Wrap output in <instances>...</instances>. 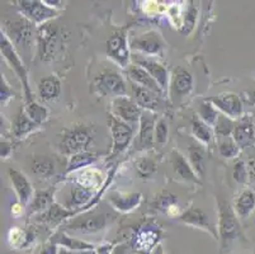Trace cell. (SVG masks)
Wrapping results in <instances>:
<instances>
[{"instance_id":"4316f807","label":"cell","mask_w":255,"mask_h":254,"mask_svg":"<svg viewBox=\"0 0 255 254\" xmlns=\"http://www.w3.org/2000/svg\"><path fill=\"white\" fill-rule=\"evenodd\" d=\"M39 125H37L34 121H32L28 116L25 115V112L22 108L19 111V113L17 115V117H15V120L13 121L11 132H13V136L17 137V139H23L27 135L36 131Z\"/></svg>"},{"instance_id":"cb8c5ba5","label":"cell","mask_w":255,"mask_h":254,"mask_svg":"<svg viewBox=\"0 0 255 254\" xmlns=\"http://www.w3.org/2000/svg\"><path fill=\"white\" fill-rule=\"evenodd\" d=\"M37 90H38L41 101L52 102L57 99V97L61 93V81L56 75L45 76L38 81Z\"/></svg>"},{"instance_id":"f546056e","label":"cell","mask_w":255,"mask_h":254,"mask_svg":"<svg viewBox=\"0 0 255 254\" xmlns=\"http://www.w3.org/2000/svg\"><path fill=\"white\" fill-rule=\"evenodd\" d=\"M52 243L57 244V246H62L66 249H70V251H92L94 249V246L89 243H85L83 241H79V239H73V238L68 237L66 233H57V234L53 235L51 238Z\"/></svg>"},{"instance_id":"d6986e66","label":"cell","mask_w":255,"mask_h":254,"mask_svg":"<svg viewBox=\"0 0 255 254\" xmlns=\"http://www.w3.org/2000/svg\"><path fill=\"white\" fill-rule=\"evenodd\" d=\"M170 164L173 167L174 173L177 174L178 178L182 179L184 182H191V183H196L199 185V177L194 172L192 165L189 164L187 159L184 158L182 153L178 150H173L170 153Z\"/></svg>"},{"instance_id":"4dcf8cb0","label":"cell","mask_w":255,"mask_h":254,"mask_svg":"<svg viewBox=\"0 0 255 254\" xmlns=\"http://www.w3.org/2000/svg\"><path fill=\"white\" fill-rule=\"evenodd\" d=\"M74 215V211H68V209H64L60 205L53 204L48 210H46L42 215L39 216V220L48 224L51 227H56L57 224L61 223L64 219H68L69 216Z\"/></svg>"},{"instance_id":"9c48e42d","label":"cell","mask_w":255,"mask_h":254,"mask_svg":"<svg viewBox=\"0 0 255 254\" xmlns=\"http://www.w3.org/2000/svg\"><path fill=\"white\" fill-rule=\"evenodd\" d=\"M112 106V115L118 120L124 121L128 125L140 123L142 109L136 104V102L131 97H117L111 103Z\"/></svg>"},{"instance_id":"8992f818","label":"cell","mask_w":255,"mask_h":254,"mask_svg":"<svg viewBox=\"0 0 255 254\" xmlns=\"http://www.w3.org/2000/svg\"><path fill=\"white\" fill-rule=\"evenodd\" d=\"M94 88L98 94L104 95H113L115 98L125 97L127 94V87L124 78L116 70L107 69L103 70L102 73L94 79Z\"/></svg>"},{"instance_id":"44dd1931","label":"cell","mask_w":255,"mask_h":254,"mask_svg":"<svg viewBox=\"0 0 255 254\" xmlns=\"http://www.w3.org/2000/svg\"><path fill=\"white\" fill-rule=\"evenodd\" d=\"M126 74L132 83L137 84V85H140V87L147 88V89L152 90V92L161 95V97L164 95V90L160 88L157 81L155 80V79L152 78V76L150 75V74L143 69V67L138 66V65L136 64H132L126 69Z\"/></svg>"},{"instance_id":"681fc988","label":"cell","mask_w":255,"mask_h":254,"mask_svg":"<svg viewBox=\"0 0 255 254\" xmlns=\"http://www.w3.org/2000/svg\"><path fill=\"white\" fill-rule=\"evenodd\" d=\"M41 254H57V244L48 242L41 248Z\"/></svg>"},{"instance_id":"f1b7e54d","label":"cell","mask_w":255,"mask_h":254,"mask_svg":"<svg viewBox=\"0 0 255 254\" xmlns=\"http://www.w3.org/2000/svg\"><path fill=\"white\" fill-rule=\"evenodd\" d=\"M31 168L33 174L41 178H50L56 173V165L50 157L46 155H34L32 158Z\"/></svg>"},{"instance_id":"ee69618b","label":"cell","mask_w":255,"mask_h":254,"mask_svg":"<svg viewBox=\"0 0 255 254\" xmlns=\"http://www.w3.org/2000/svg\"><path fill=\"white\" fill-rule=\"evenodd\" d=\"M136 168H137V172L141 177L147 178V177H151L156 172V163L152 159H149V158H142L137 162Z\"/></svg>"},{"instance_id":"d4e9b609","label":"cell","mask_w":255,"mask_h":254,"mask_svg":"<svg viewBox=\"0 0 255 254\" xmlns=\"http://www.w3.org/2000/svg\"><path fill=\"white\" fill-rule=\"evenodd\" d=\"M188 162L192 165L194 172L199 178L205 176V160H206V149L202 144L191 143L187 150Z\"/></svg>"},{"instance_id":"484cf974","label":"cell","mask_w":255,"mask_h":254,"mask_svg":"<svg viewBox=\"0 0 255 254\" xmlns=\"http://www.w3.org/2000/svg\"><path fill=\"white\" fill-rule=\"evenodd\" d=\"M255 209V192L253 190L241 191L239 196L235 200V210L236 215L240 219H245L253 213V210Z\"/></svg>"},{"instance_id":"52a82bcc","label":"cell","mask_w":255,"mask_h":254,"mask_svg":"<svg viewBox=\"0 0 255 254\" xmlns=\"http://www.w3.org/2000/svg\"><path fill=\"white\" fill-rule=\"evenodd\" d=\"M108 126H110L113 140L112 153L110 155V159H113L128 148L132 141V137H133V127L128 123L124 122V121L118 120L113 115L108 116Z\"/></svg>"},{"instance_id":"7402d4cb","label":"cell","mask_w":255,"mask_h":254,"mask_svg":"<svg viewBox=\"0 0 255 254\" xmlns=\"http://www.w3.org/2000/svg\"><path fill=\"white\" fill-rule=\"evenodd\" d=\"M179 220L182 221V223L187 224V225H191V227L207 230V232H210L213 237L217 238V232L215 230L212 224H211L210 218H208L207 214H206L205 211H202L201 209H197V207L188 209L187 211H184V213L179 216Z\"/></svg>"},{"instance_id":"f907efd6","label":"cell","mask_w":255,"mask_h":254,"mask_svg":"<svg viewBox=\"0 0 255 254\" xmlns=\"http://www.w3.org/2000/svg\"><path fill=\"white\" fill-rule=\"evenodd\" d=\"M248 172H249V178H252V181L255 182V158L248 160Z\"/></svg>"},{"instance_id":"f35d334b","label":"cell","mask_w":255,"mask_h":254,"mask_svg":"<svg viewBox=\"0 0 255 254\" xmlns=\"http://www.w3.org/2000/svg\"><path fill=\"white\" fill-rule=\"evenodd\" d=\"M235 123L236 121L231 120L227 116L220 113L219 118H217L216 123H215V127H213V131H215V136L217 139L220 137H230L233 136L234 130H235Z\"/></svg>"},{"instance_id":"3957f363","label":"cell","mask_w":255,"mask_h":254,"mask_svg":"<svg viewBox=\"0 0 255 254\" xmlns=\"http://www.w3.org/2000/svg\"><path fill=\"white\" fill-rule=\"evenodd\" d=\"M0 50H1V55L8 62L9 66L13 69L15 75L19 78L20 84H22L23 89H24V97H25V103L33 102V93H32L31 88H29V81H28V71L25 67L24 62H23L22 57L19 56L18 51L13 46L8 37L1 32L0 33Z\"/></svg>"},{"instance_id":"7c38bea8","label":"cell","mask_w":255,"mask_h":254,"mask_svg":"<svg viewBox=\"0 0 255 254\" xmlns=\"http://www.w3.org/2000/svg\"><path fill=\"white\" fill-rule=\"evenodd\" d=\"M110 219L111 215H108V214H98V215L88 216V218L78 219L74 223L69 224L66 229H68L69 233H74V234H96V233L102 232L107 227Z\"/></svg>"},{"instance_id":"b9f144b4","label":"cell","mask_w":255,"mask_h":254,"mask_svg":"<svg viewBox=\"0 0 255 254\" xmlns=\"http://www.w3.org/2000/svg\"><path fill=\"white\" fill-rule=\"evenodd\" d=\"M156 239H157L156 230H152V229L142 230V232L138 234L136 246L141 249H149L156 243Z\"/></svg>"},{"instance_id":"7a4b0ae2","label":"cell","mask_w":255,"mask_h":254,"mask_svg":"<svg viewBox=\"0 0 255 254\" xmlns=\"http://www.w3.org/2000/svg\"><path fill=\"white\" fill-rule=\"evenodd\" d=\"M1 32L8 37L13 46L23 51V53H28L32 56L34 38H37V32L34 24L25 17L13 18V19H4Z\"/></svg>"},{"instance_id":"4fadbf2b","label":"cell","mask_w":255,"mask_h":254,"mask_svg":"<svg viewBox=\"0 0 255 254\" xmlns=\"http://www.w3.org/2000/svg\"><path fill=\"white\" fill-rule=\"evenodd\" d=\"M233 137L240 149L255 144V122L253 113H244L236 121Z\"/></svg>"},{"instance_id":"e0dca14e","label":"cell","mask_w":255,"mask_h":254,"mask_svg":"<svg viewBox=\"0 0 255 254\" xmlns=\"http://www.w3.org/2000/svg\"><path fill=\"white\" fill-rule=\"evenodd\" d=\"M107 53L120 66L127 69L129 66V50L127 46L126 34L116 33L111 36V38L107 41Z\"/></svg>"},{"instance_id":"8d00e7d4","label":"cell","mask_w":255,"mask_h":254,"mask_svg":"<svg viewBox=\"0 0 255 254\" xmlns=\"http://www.w3.org/2000/svg\"><path fill=\"white\" fill-rule=\"evenodd\" d=\"M24 112L25 115L28 116L32 121H34L39 126L48 120V109L36 101L25 103Z\"/></svg>"},{"instance_id":"816d5d0a","label":"cell","mask_w":255,"mask_h":254,"mask_svg":"<svg viewBox=\"0 0 255 254\" xmlns=\"http://www.w3.org/2000/svg\"><path fill=\"white\" fill-rule=\"evenodd\" d=\"M248 103H249L250 106H254L255 104V90H252V92H249V94H248Z\"/></svg>"},{"instance_id":"c3c4849f","label":"cell","mask_w":255,"mask_h":254,"mask_svg":"<svg viewBox=\"0 0 255 254\" xmlns=\"http://www.w3.org/2000/svg\"><path fill=\"white\" fill-rule=\"evenodd\" d=\"M1 159H6L11 154V151L14 150V145L10 143V141H6V140H1Z\"/></svg>"},{"instance_id":"7dc6e473","label":"cell","mask_w":255,"mask_h":254,"mask_svg":"<svg viewBox=\"0 0 255 254\" xmlns=\"http://www.w3.org/2000/svg\"><path fill=\"white\" fill-rule=\"evenodd\" d=\"M196 18L197 9L193 8V6H189L184 18V27H183V29L180 32H182V33H189V32L193 29L194 23H196Z\"/></svg>"},{"instance_id":"2e32d148","label":"cell","mask_w":255,"mask_h":254,"mask_svg":"<svg viewBox=\"0 0 255 254\" xmlns=\"http://www.w3.org/2000/svg\"><path fill=\"white\" fill-rule=\"evenodd\" d=\"M156 116L154 112L143 111L140 120V130H138L137 149H150L155 144V126H156Z\"/></svg>"},{"instance_id":"11a10c76","label":"cell","mask_w":255,"mask_h":254,"mask_svg":"<svg viewBox=\"0 0 255 254\" xmlns=\"http://www.w3.org/2000/svg\"><path fill=\"white\" fill-rule=\"evenodd\" d=\"M254 122H255V115H254Z\"/></svg>"},{"instance_id":"83f0119b","label":"cell","mask_w":255,"mask_h":254,"mask_svg":"<svg viewBox=\"0 0 255 254\" xmlns=\"http://www.w3.org/2000/svg\"><path fill=\"white\" fill-rule=\"evenodd\" d=\"M191 127H192V134L196 137V140L198 143H201L202 145L210 146L213 143V139H215V131L211 126H208L207 123L203 122L198 116H194L191 120Z\"/></svg>"},{"instance_id":"ab89813d","label":"cell","mask_w":255,"mask_h":254,"mask_svg":"<svg viewBox=\"0 0 255 254\" xmlns=\"http://www.w3.org/2000/svg\"><path fill=\"white\" fill-rule=\"evenodd\" d=\"M178 197L169 191H163L156 196L154 201V207L163 213H169L170 210L177 209Z\"/></svg>"},{"instance_id":"277c9868","label":"cell","mask_w":255,"mask_h":254,"mask_svg":"<svg viewBox=\"0 0 255 254\" xmlns=\"http://www.w3.org/2000/svg\"><path fill=\"white\" fill-rule=\"evenodd\" d=\"M93 143V135L90 129L85 125L76 123L70 129H66L62 134L59 143V150L65 155H74V154L88 151V148Z\"/></svg>"},{"instance_id":"ac0fdd59","label":"cell","mask_w":255,"mask_h":254,"mask_svg":"<svg viewBox=\"0 0 255 254\" xmlns=\"http://www.w3.org/2000/svg\"><path fill=\"white\" fill-rule=\"evenodd\" d=\"M9 178H10L11 186L14 188L17 197L19 200V204L23 206H27L31 204L33 200V187H32L29 179L25 177L24 173L15 169V168H9L8 171Z\"/></svg>"},{"instance_id":"f6af8a7d","label":"cell","mask_w":255,"mask_h":254,"mask_svg":"<svg viewBox=\"0 0 255 254\" xmlns=\"http://www.w3.org/2000/svg\"><path fill=\"white\" fill-rule=\"evenodd\" d=\"M234 179L235 182L240 183V185H244L247 183L248 178H249V172H248V165L244 160H238L234 165V173H233Z\"/></svg>"},{"instance_id":"e575fe53","label":"cell","mask_w":255,"mask_h":254,"mask_svg":"<svg viewBox=\"0 0 255 254\" xmlns=\"http://www.w3.org/2000/svg\"><path fill=\"white\" fill-rule=\"evenodd\" d=\"M219 111L212 103H211L210 99H205V101H201L198 104V117L203 121V122L207 123L211 127H215V123H216L217 118H219Z\"/></svg>"},{"instance_id":"6da1fadb","label":"cell","mask_w":255,"mask_h":254,"mask_svg":"<svg viewBox=\"0 0 255 254\" xmlns=\"http://www.w3.org/2000/svg\"><path fill=\"white\" fill-rule=\"evenodd\" d=\"M68 34L57 24L45 23L37 29L38 56L41 61H52L64 51Z\"/></svg>"},{"instance_id":"1f68e13d","label":"cell","mask_w":255,"mask_h":254,"mask_svg":"<svg viewBox=\"0 0 255 254\" xmlns=\"http://www.w3.org/2000/svg\"><path fill=\"white\" fill-rule=\"evenodd\" d=\"M98 159V155L94 153H90V151H82V153L74 154L69 158L68 168H66V173H71V172H75L80 168L89 167L90 164L96 162Z\"/></svg>"},{"instance_id":"836d02e7","label":"cell","mask_w":255,"mask_h":254,"mask_svg":"<svg viewBox=\"0 0 255 254\" xmlns=\"http://www.w3.org/2000/svg\"><path fill=\"white\" fill-rule=\"evenodd\" d=\"M216 148L220 155L225 159H233V158L238 157L239 151H240V148H239L233 136L217 139Z\"/></svg>"},{"instance_id":"d6a6232c","label":"cell","mask_w":255,"mask_h":254,"mask_svg":"<svg viewBox=\"0 0 255 254\" xmlns=\"http://www.w3.org/2000/svg\"><path fill=\"white\" fill-rule=\"evenodd\" d=\"M55 204L53 202V191H39V192H36L33 200L31 202V210L29 213H45L46 210L50 209L52 205Z\"/></svg>"},{"instance_id":"f5cc1de1","label":"cell","mask_w":255,"mask_h":254,"mask_svg":"<svg viewBox=\"0 0 255 254\" xmlns=\"http://www.w3.org/2000/svg\"><path fill=\"white\" fill-rule=\"evenodd\" d=\"M59 254H75V253H73V252L68 251V249H62V251L59 252Z\"/></svg>"},{"instance_id":"7bdbcfd3","label":"cell","mask_w":255,"mask_h":254,"mask_svg":"<svg viewBox=\"0 0 255 254\" xmlns=\"http://www.w3.org/2000/svg\"><path fill=\"white\" fill-rule=\"evenodd\" d=\"M169 137V126L165 118H159L155 126V143L164 145L168 141Z\"/></svg>"},{"instance_id":"603a6c76","label":"cell","mask_w":255,"mask_h":254,"mask_svg":"<svg viewBox=\"0 0 255 254\" xmlns=\"http://www.w3.org/2000/svg\"><path fill=\"white\" fill-rule=\"evenodd\" d=\"M110 202L116 210L121 213H129L136 207L140 206L142 201V195L138 192L136 193H121V192H112L110 195Z\"/></svg>"},{"instance_id":"ffe728a7","label":"cell","mask_w":255,"mask_h":254,"mask_svg":"<svg viewBox=\"0 0 255 254\" xmlns=\"http://www.w3.org/2000/svg\"><path fill=\"white\" fill-rule=\"evenodd\" d=\"M193 89V78L188 70L178 67L174 70L170 80L171 97L183 98L188 95Z\"/></svg>"},{"instance_id":"60d3db41","label":"cell","mask_w":255,"mask_h":254,"mask_svg":"<svg viewBox=\"0 0 255 254\" xmlns=\"http://www.w3.org/2000/svg\"><path fill=\"white\" fill-rule=\"evenodd\" d=\"M102 183V173L97 169H88L83 173L79 174L78 185L82 187L89 188V190H96Z\"/></svg>"},{"instance_id":"5b68a950","label":"cell","mask_w":255,"mask_h":254,"mask_svg":"<svg viewBox=\"0 0 255 254\" xmlns=\"http://www.w3.org/2000/svg\"><path fill=\"white\" fill-rule=\"evenodd\" d=\"M219 209V235L224 247L241 235V228L238 215L231 205L222 197H217Z\"/></svg>"},{"instance_id":"9a60e30c","label":"cell","mask_w":255,"mask_h":254,"mask_svg":"<svg viewBox=\"0 0 255 254\" xmlns=\"http://www.w3.org/2000/svg\"><path fill=\"white\" fill-rule=\"evenodd\" d=\"M133 64L143 67V69L157 81L160 88L166 93L169 88V74L166 67L163 64H160L157 60L151 59V57H146V56L136 55L133 57Z\"/></svg>"},{"instance_id":"5bb4252c","label":"cell","mask_w":255,"mask_h":254,"mask_svg":"<svg viewBox=\"0 0 255 254\" xmlns=\"http://www.w3.org/2000/svg\"><path fill=\"white\" fill-rule=\"evenodd\" d=\"M131 95L132 99L136 102L138 107L143 111L150 112H157L161 109L163 104H161V95L156 94L152 90L147 89L137 85V84L132 83L131 81Z\"/></svg>"},{"instance_id":"db71d44e","label":"cell","mask_w":255,"mask_h":254,"mask_svg":"<svg viewBox=\"0 0 255 254\" xmlns=\"http://www.w3.org/2000/svg\"><path fill=\"white\" fill-rule=\"evenodd\" d=\"M80 254H97V253H94V251H85Z\"/></svg>"},{"instance_id":"74e56055","label":"cell","mask_w":255,"mask_h":254,"mask_svg":"<svg viewBox=\"0 0 255 254\" xmlns=\"http://www.w3.org/2000/svg\"><path fill=\"white\" fill-rule=\"evenodd\" d=\"M9 243L15 248H24L34 241V234L32 232H23L19 228H13L8 234Z\"/></svg>"},{"instance_id":"ba28073f","label":"cell","mask_w":255,"mask_h":254,"mask_svg":"<svg viewBox=\"0 0 255 254\" xmlns=\"http://www.w3.org/2000/svg\"><path fill=\"white\" fill-rule=\"evenodd\" d=\"M18 8L23 17L31 20L33 24H45L48 20L59 15V10L48 6L45 1L38 0H19Z\"/></svg>"},{"instance_id":"d590c367","label":"cell","mask_w":255,"mask_h":254,"mask_svg":"<svg viewBox=\"0 0 255 254\" xmlns=\"http://www.w3.org/2000/svg\"><path fill=\"white\" fill-rule=\"evenodd\" d=\"M94 195V191L89 190V188L82 187V186H76L71 190L70 199H69L68 209H74V207H80L83 205L90 201V199Z\"/></svg>"},{"instance_id":"bcb514c9","label":"cell","mask_w":255,"mask_h":254,"mask_svg":"<svg viewBox=\"0 0 255 254\" xmlns=\"http://www.w3.org/2000/svg\"><path fill=\"white\" fill-rule=\"evenodd\" d=\"M13 97H14V92L11 90L10 85L8 84L6 79L4 78V75H1V79H0V98H1V107L5 106Z\"/></svg>"},{"instance_id":"30bf717a","label":"cell","mask_w":255,"mask_h":254,"mask_svg":"<svg viewBox=\"0 0 255 254\" xmlns=\"http://www.w3.org/2000/svg\"><path fill=\"white\" fill-rule=\"evenodd\" d=\"M211 103L216 107L222 115L227 116L234 121H238L241 116L244 115V104L241 98L236 93L226 92L210 98Z\"/></svg>"},{"instance_id":"8fae6325","label":"cell","mask_w":255,"mask_h":254,"mask_svg":"<svg viewBox=\"0 0 255 254\" xmlns=\"http://www.w3.org/2000/svg\"><path fill=\"white\" fill-rule=\"evenodd\" d=\"M131 47L133 50H137L140 52L143 53V56H160L163 55L164 50L166 47L165 41L163 39V37L160 36L157 32L150 31L147 33L142 34V36L137 37V38L132 39Z\"/></svg>"}]
</instances>
